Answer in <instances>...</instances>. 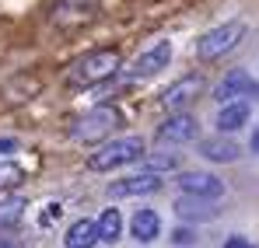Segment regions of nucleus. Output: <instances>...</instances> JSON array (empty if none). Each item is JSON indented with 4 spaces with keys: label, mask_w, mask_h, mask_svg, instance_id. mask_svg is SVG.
<instances>
[{
    "label": "nucleus",
    "mask_w": 259,
    "mask_h": 248,
    "mask_svg": "<svg viewBox=\"0 0 259 248\" xmlns=\"http://www.w3.org/2000/svg\"><path fill=\"white\" fill-rule=\"evenodd\" d=\"M116 70H119V53H116V49H95V53L81 56V60L67 70V84H70V87H91V84L109 81Z\"/></svg>",
    "instance_id": "obj_1"
},
{
    "label": "nucleus",
    "mask_w": 259,
    "mask_h": 248,
    "mask_svg": "<svg viewBox=\"0 0 259 248\" xmlns=\"http://www.w3.org/2000/svg\"><path fill=\"white\" fill-rule=\"evenodd\" d=\"M133 161H144V140L140 136H119V140L102 143V151H95L88 158V168L91 171H112V168L133 165Z\"/></svg>",
    "instance_id": "obj_2"
},
{
    "label": "nucleus",
    "mask_w": 259,
    "mask_h": 248,
    "mask_svg": "<svg viewBox=\"0 0 259 248\" xmlns=\"http://www.w3.org/2000/svg\"><path fill=\"white\" fill-rule=\"evenodd\" d=\"M116 126H119V112L109 109V105H98V109L84 112L77 123L70 126V136H74L77 143H98V140L112 136Z\"/></svg>",
    "instance_id": "obj_3"
},
{
    "label": "nucleus",
    "mask_w": 259,
    "mask_h": 248,
    "mask_svg": "<svg viewBox=\"0 0 259 248\" xmlns=\"http://www.w3.org/2000/svg\"><path fill=\"white\" fill-rule=\"evenodd\" d=\"M242 35H245V25H242V21L217 25V28H210L203 39L196 42V56H200V60H221L224 53H231V49L242 42Z\"/></svg>",
    "instance_id": "obj_4"
},
{
    "label": "nucleus",
    "mask_w": 259,
    "mask_h": 248,
    "mask_svg": "<svg viewBox=\"0 0 259 248\" xmlns=\"http://www.w3.org/2000/svg\"><path fill=\"white\" fill-rule=\"evenodd\" d=\"M168 60H172V42H154L147 53H140L137 60H133V67L126 70V77L133 81H140V77H154V74H161L165 67H168Z\"/></svg>",
    "instance_id": "obj_5"
},
{
    "label": "nucleus",
    "mask_w": 259,
    "mask_h": 248,
    "mask_svg": "<svg viewBox=\"0 0 259 248\" xmlns=\"http://www.w3.org/2000/svg\"><path fill=\"white\" fill-rule=\"evenodd\" d=\"M95 11H98V0H56L53 21L60 28H74V25H84Z\"/></svg>",
    "instance_id": "obj_6"
},
{
    "label": "nucleus",
    "mask_w": 259,
    "mask_h": 248,
    "mask_svg": "<svg viewBox=\"0 0 259 248\" xmlns=\"http://www.w3.org/2000/svg\"><path fill=\"white\" fill-rule=\"evenodd\" d=\"M161 189V175L158 171H144V175H133V178H119L109 185V196L123 200V196H151Z\"/></svg>",
    "instance_id": "obj_7"
},
{
    "label": "nucleus",
    "mask_w": 259,
    "mask_h": 248,
    "mask_svg": "<svg viewBox=\"0 0 259 248\" xmlns=\"http://www.w3.org/2000/svg\"><path fill=\"white\" fill-rule=\"evenodd\" d=\"M238 94H252V98H259V84L252 81L245 70H231V74H224L221 84L214 87L217 102H235Z\"/></svg>",
    "instance_id": "obj_8"
},
{
    "label": "nucleus",
    "mask_w": 259,
    "mask_h": 248,
    "mask_svg": "<svg viewBox=\"0 0 259 248\" xmlns=\"http://www.w3.org/2000/svg\"><path fill=\"white\" fill-rule=\"evenodd\" d=\"M179 185L189 196H207V200L224 196V182L214 178V175H207V171H186V175H179Z\"/></svg>",
    "instance_id": "obj_9"
},
{
    "label": "nucleus",
    "mask_w": 259,
    "mask_h": 248,
    "mask_svg": "<svg viewBox=\"0 0 259 248\" xmlns=\"http://www.w3.org/2000/svg\"><path fill=\"white\" fill-rule=\"evenodd\" d=\"M196 133H200V123L182 112V116H172L168 123H161L158 140L161 143H186V140H196Z\"/></svg>",
    "instance_id": "obj_10"
},
{
    "label": "nucleus",
    "mask_w": 259,
    "mask_h": 248,
    "mask_svg": "<svg viewBox=\"0 0 259 248\" xmlns=\"http://www.w3.org/2000/svg\"><path fill=\"white\" fill-rule=\"evenodd\" d=\"M130 234L140 241V245H151L158 234H161V217L154 210H137L133 220H130Z\"/></svg>",
    "instance_id": "obj_11"
},
{
    "label": "nucleus",
    "mask_w": 259,
    "mask_h": 248,
    "mask_svg": "<svg viewBox=\"0 0 259 248\" xmlns=\"http://www.w3.org/2000/svg\"><path fill=\"white\" fill-rule=\"evenodd\" d=\"M200 87H203L200 77H182V81H175L172 87L161 94V105H165V109H182V105H189V102L200 94Z\"/></svg>",
    "instance_id": "obj_12"
},
{
    "label": "nucleus",
    "mask_w": 259,
    "mask_h": 248,
    "mask_svg": "<svg viewBox=\"0 0 259 248\" xmlns=\"http://www.w3.org/2000/svg\"><path fill=\"white\" fill-rule=\"evenodd\" d=\"M175 213L179 217H186V220H214L217 217V207H210V200L207 196H182L179 203H175Z\"/></svg>",
    "instance_id": "obj_13"
},
{
    "label": "nucleus",
    "mask_w": 259,
    "mask_h": 248,
    "mask_svg": "<svg viewBox=\"0 0 259 248\" xmlns=\"http://www.w3.org/2000/svg\"><path fill=\"white\" fill-rule=\"evenodd\" d=\"M217 129L221 133H235V129H242V126L249 123V105L245 102H224V109L217 112Z\"/></svg>",
    "instance_id": "obj_14"
},
{
    "label": "nucleus",
    "mask_w": 259,
    "mask_h": 248,
    "mask_svg": "<svg viewBox=\"0 0 259 248\" xmlns=\"http://www.w3.org/2000/svg\"><path fill=\"white\" fill-rule=\"evenodd\" d=\"M200 154L207 161H217V165H231V161H238V143H231L224 136H214V140H203L200 143Z\"/></svg>",
    "instance_id": "obj_15"
},
{
    "label": "nucleus",
    "mask_w": 259,
    "mask_h": 248,
    "mask_svg": "<svg viewBox=\"0 0 259 248\" xmlns=\"http://www.w3.org/2000/svg\"><path fill=\"white\" fill-rule=\"evenodd\" d=\"M67 248H95L98 245V224L95 220H77L70 224V231L63 234Z\"/></svg>",
    "instance_id": "obj_16"
},
{
    "label": "nucleus",
    "mask_w": 259,
    "mask_h": 248,
    "mask_svg": "<svg viewBox=\"0 0 259 248\" xmlns=\"http://www.w3.org/2000/svg\"><path fill=\"white\" fill-rule=\"evenodd\" d=\"M95 224H98V241H116L119 231H123V217H119V210H116V207H109Z\"/></svg>",
    "instance_id": "obj_17"
},
{
    "label": "nucleus",
    "mask_w": 259,
    "mask_h": 248,
    "mask_svg": "<svg viewBox=\"0 0 259 248\" xmlns=\"http://www.w3.org/2000/svg\"><path fill=\"white\" fill-rule=\"evenodd\" d=\"M21 200H11V203H0V227H11L18 217H21Z\"/></svg>",
    "instance_id": "obj_18"
},
{
    "label": "nucleus",
    "mask_w": 259,
    "mask_h": 248,
    "mask_svg": "<svg viewBox=\"0 0 259 248\" xmlns=\"http://www.w3.org/2000/svg\"><path fill=\"white\" fill-rule=\"evenodd\" d=\"M14 182H21V168L18 165L0 168V189H4V185H14Z\"/></svg>",
    "instance_id": "obj_19"
},
{
    "label": "nucleus",
    "mask_w": 259,
    "mask_h": 248,
    "mask_svg": "<svg viewBox=\"0 0 259 248\" xmlns=\"http://www.w3.org/2000/svg\"><path fill=\"white\" fill-rule=\"evenodd\" d=\"M158 168H175V154H154V158H147V171H158Z\"/></svg>",
    "instance_id": "obj_20"
},
{
    "label": "nucleus",
    "mask_w": 259,
    "mask_h": 248,
    "mask_svg": "<svg viewBox=\"0 0 259 248\" xmlns=\"http://www.w3.org/2000/svg\"><path fill=\"white\" fill-rule=\"evenodd\" d=\"M193 241H196V234H193L189 227H179V231H175V245H193Z\"/></svg>",
    "instance_id": "obj_21"
},
{
    "label": "nucleus",
    "mask_w": 259,
    "mask_h": 248,
    "mask_svg": "<svg viewBox=\"0 0 259 248\" xmlns=\"http://www.w3.org/2000/svg\"><path fill=\"white\" fill-rule=\"evenodd\" d=\"M224 248H256V245H252V241H245V238H238V234H235V238H228V241H224Z\"/></svg>",
    "instance_id": "obj_22"
},
{
    "label": "nucleus",
    "mask_w": 259,
    "mask_h": 248,
    "mask_svg": "<svg viewBox=\"0 0 259 248\" xmlns=\"http://www.w3.org/2000/svg\"><path fill=\"white\" fill-rule=\"evenodd\" d=\"M18 151V140H0V154H14Z\"/></svg>",
    "instance_id": "obj_23"
},
{
    "label": "nucleus",
    "mask_w": 259,
    "mask_h": 248,
    "mask_svg": "<svg viewBox=\"0 0 259 248\" xmlns=\"http://www.w3.org/2000/svg\"><path fill=\"white\" fill-rule=\"evenodd\" d=\"M252 154H259V129L252 133Z\"/></svg>",
    "instance_id": "obj_24"
}]
</instances>
